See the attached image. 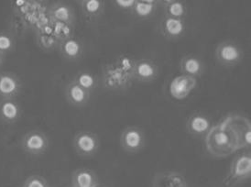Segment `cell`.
Here are the masks:
<instances>
[{
	"mask_svg": "<svg viewBox=\"0 0 251 187\" xmlns=\"http://www.w3.org/2000/svg\"><path fill=\"white\" fill-rule=\"evenodd\" d=\"M37 44L45 52H50L58 47L59 40L52 32V28L50 21L44 25L40 26L37 30Z\"/></svg>",
	"mask_w": 251,
	"mask_h": 187,
	"instance_id": "obj_21",
	"label": "cell"
},
{
	"mask_svg": "<svg viewBox=\"0 0 251 187\" xmlns=\"http://www.w3.org/2000/svg\"><path fill=\"white\" fill-rule=\"evenodd\" d=\"M159 30L168 41H178L186 32V22L185 20L163 17L159 24Z\"/></svg>",
	"mask_w": 251,
	"mask_h": 187,
	"instance_id": "obj_13",
	"label": "cell"
},
{
	"mask_svg": "<svg viewBox=\"0 0 251 187\" xmlns=\"http://www.w3.org/2000/svg\"><path fill=\"white\" fill-rule=\"evenodd\" d=\"M4 59H5V56L3 55L2 53H0V67H1L2 64L4 63Z\"/></svg>",
	"mask_w": 251,
	"mask_h": 187,
	"instance_id": "obj_29",
	"label": "cell"
},
{
	"mask_svg": "<svg viewBox=\"0 0 251 187\" xmlns=\"http://www.w3.org/2000/svg\"><path fill=\"white\" fill-rule=\"evenodd\" d=\"M21 116V105L15 98L0 99V120L11 124L18 121Z\"/></svg>",
	"mask_w": 251,
	"mask_h": 187,
	"instance_id": "obj_20",
	"label": "cell"
},
{
	"mask_svg": "<svg viewBox=\"0 0 251 187\" xmlns=\"http://www.w3.org/2000/svg\"><path fill=\"white\" fill-rule=\"evenodd\" d=\"M47 18L50 23H60L75 28L76 15L75 9L65 2L52 3L47 8Z\"/></svg>",
	"mask_w": 251,
	"mask_h": 187,
	"instance_id": "obj_9",
	"label": "cell"
},
{
	"mask_svg": "<svg viewBox=\"0 0 251 187\" xmlns=\"http://www.w3.org/2000/svg\"><path fill=\"white\" fill-rule=\"evenodd\" d=\"M215 57L216 62L220 65L225 67H233L242 62L244 52L237 43L225 41L216 46Z\"/></svg>",
	"mask_w": 251,
	"mask_h": 187,
	"instance_id": "obj_5",
	"label": "cell"
},
{
	"mask_svg": "<svg viewBox=\"0 0 251 187\" xmlns=\"http://www.w3.org/2000/svg\"><path fill=\"white\" fill-rule=\"evenodd\" d=\"M73 145L79 156L83 158H91L99 151L100 139L95 132L80 131L75 135Z\"/></svg>",
	"mask_w": 251,
	"mask_h": 187,
	"instance_id": "obj_6",
	"label": "cell"
},
{
	"mask_svg": "<svg viewBox=\"0 0 251 187\" xmlns=\"http://www.w3.org/2000/svg\"><path fill=\"white\" fill-rule=\"evenodd\" d=\"M197 78L181 75L175 77L169 84V94L175 100H183L197 86Z\"/></svg>",
	"mask_w": 251,
	"mask_h": 187,
	"instance_id": "obj_11",
	"label": "cell"
},
{
	"mask_svg": "<svg viewBox=\"0 0 251 187\" xmlns=\"http://www.w3.org/2000/svg\"><path fill=\"white\" fill-rule=\"evenodd\" d=\"M133 82V77L120 69L115 62L105 63L102 66L101 83L106 90L115 93L125 92L131 87Z\"/></svg>",
	"mask_w": 251,
	"mask_h": 187,
	"instance_id": "obj_3",
	"label": "cell"
},
{
	"mask_svg": "<svg viewBox=\"0 0 251 187\" xmlns=\"http://www.w3.org/2000/svg\"><path fill=\"white\" fill-rule=\"evenodd\" d=\"M153 187H189L185 176L178 171H161L152 179Z\"/></svg>",
	"mask_w": 251,
	"mask_h": 187,
	"instance_id": "obj_16",
	"label": "cell"
},
{
	"mask_svg": "<svg viewBox=\"0 0 251 187\" xmlns=\"http://www.w3.org/2000/svg\"><path fill=\"white\" fill-rule=\"evenodd\" d=\"M213 127L210 118L201 112H196L189 117L186 121V131L195 138L205 137Z\"/></svg>",
	"mask_w": 251,
	"mask_h": 187,
	"instance_id": "obj_15",
	"label": "cell"
},
{
	"mask_svg": "<svg viewBox=\"0 0 251 187\" xmlns=\"http://www.w3.org/2000/svg\"><path fill=\"white\" fill-rule=\"evenodd\" d=\"M160 75V67L155 61L149 58L136 59L133 81L140 83H150L154 82Z\"/></svg>",
	"mask_w": 251,
	"mask_h": 187,
	"instance_id": "obj_8",
	"label": "cell"
},
{
	"mask_svg": "<svg viewBox=\"0 0 251 187\" xmlns=\"http://www.w3.org/2000/svg\"><path fill=\"white\" fill-rule=\"evenodd\" d=\"M98 178L95 171L87 168H79L72 175L73 187H97Z\"/></svg>",
	"mask_w": 251,
	"mask_h": 187,
	"instance_id": "obj_23",
	"label": "cell"
},
{
	"mask_svg": "<svg viewBox=\"0 0 251 187\" xmlns=\"http://www.w3.org/2000/svg\"><path fill=\"white\" fill-rule=\"evenodd\" d=\"M146 134L140 126H128L120 135V146L126 153H138L146 145Z\"/></svg>",
	"mask_w": 251,
	"mask_h": 187,
	"instance_id": "obj_7",
	"label": "cell"
},
{
	"mask_svg": "<svg viewBox=\"0 0 251 187\" xmlns=\"http://www.w3.org/2000/svg\"><path fill=\"white\" fill-rule=\"evenodd\" d=\"M204 138L206 150L213 157L226 158L237 151L230 133L220 122L213 126Z\"/></svg>",
	"mask_w": 251,
	"mask_h": 187,
	"instance_id": "obj_1",
	"label": "cell"
},
{
	"mask_svg": "<svg viewBox=\"0 0 251 187\" xmlns=\"http://www.w3.org/2000/svg\"><path fill=\"white\" fill-rule=\"evenodd\" d=\"M230 133L237 151L241 149H251V124L250 118L239 114H230L220 122Z\"/></svg>",
	"mask_w": 251,
	"mask_h": 187,
	"instance_id": "obj_2",
	"label": "cell"
},
{
	"mask_svg": "<svg viewBox=\"0 0 251 187\" xmlns=\"http://www.w3.org/2000/svg\"><path fill=\"white\" fill-rule=\"evenodd\" d=\"M57 49L63 59L69 62L78 61L84 55V43L75 36L61 40L58 43Z\"/></svg>",
	"mask_w": 251,
	"mask_h": 187,
	"instance_id": "obj_14",
	"label": "cell"
},
{
	"mask_svg": "<svg viewBox=\"0 0 251 187\" xmlns=\"http://www.w3.org/2000/svg\"><path fill=\"white\" fill-rule=\"evenodd\" d=\"M181 75L199 78L205 71V64L198 56L188 54L181 58L179 64Z\"/></svg>",
	"mask_w": 251,
	"mask_h": 187,
	"instance_id": "obj_19",
	"label": "cell"
},
{
	"mask_svg": "<svg viewBox=\"0 0 251 187\" xmlns=\"http://www.w3.org/2000/svg\"><path fill=\"white\" fill-rule=\"evenodd\" d=\"M159 5L163 9V17L185 20V17L188 13L186 3L181 0L159 1Z\"/></svg>",
	"mask_w": 251,
	"mask_h": 187,
	"instance_id": "obj_22",
	"label": "cell"
},
{
	"mask_svg": "<svg viewBox=\"0 0 251 187\" xmlns=\"http://www.w3.org/2000/svg\"><path fill=\"white\" fill-rule=\"evenodd\" d=\"M16 46L14 35L8 31H0V53L5 56L11 53Z\"/></svg>",
	"mask_w": 251,
	"mask_h": 187,
	"instance_id": "obj_26",
	"label": "cell"
},
{
	"mask_svg": "<svg viewBox=\"0 0 251 187\" xmlns=\"http://www.w3.org/2000/svg\"><path fill=\"white\" fill-rule=\"evenodd\" d=\"M65 98L72 107L81 108L89 103L91 94L72 80L65 87Z\"/></svg>",
	"mask_w": 251,
	"mask_h": 187,
	"instance_id": "obj_18",
	"label": "cell"
},
{
	"mask_svg": "<svg viewBox=\"0 0 251 187\" xmlns=\"http://www.w3.org/2000/svg\"><path fill=\"white\" fill-rule=\"evenodd\" d=\"M21 147L24 152L31 155H42L49 148V139L41 131H31L25 134L21 140Z\"/></svg>",
	"mask_w": 251,
	"mask_h": 187,
	"instance_id": "obj_10",
	"label": "cell"
},
{
	"mask_svg": "<svg viewBox=\"0 0 251 187\" xmlns=\"http://www.w3.org/2000/svg\"><path fill=\"white\" fill-rule=\"evenodd\" d=\"M159 7V1L156 0H136L131 13L139 20H150L156 15Z\"/></svg>",
	"mask_w": 251,
	"mask_h": 187,
	"instance_id": "obj_24",
	"label": "cell"
},
{
	"mask_svg": "<svg viewBox=\"0 0 251 187\" xmlns=\"http://www.w3.org/2000/svg\"><path fill=\"white\" fill-rule=\"evenodd\" d=\"M22 187H50V185L48 181L42 175L33 174L28 176Z\"/></svg>",
	"mask_w": 251,
	"mask_h": 187,
	"instance_id": "obj_27",
	"label": "cell"
},
{
	"mask_svg": "<svg viewBox=\"0 0 251 187\" xmlns=\"http://www.w3.org/2000/svg\"><path fill=\"white\" fill-rule=\"evenodd\" d=\"M251 177V153H238L231 161L228 173L223 181L224 187H236Z\"/></svg>",
	"mask_w": 251,
	"mask_h": 187,
	"instance_id": "obj_4",
	"label": "cell"
},
{
	"mask_svg": "<svg viewBox=\"0 0 251 187\" xmlns=\"http://www.w3.org/2000/svg\"><path fill=\"white\" fill-rule=\"evenodd\" d=\"M84 22L88 26H96L102 20L105 11L104 0H82L79 2Z\"/></svg>",
	"mask_w": 251,
	"mask_h": 187,
	"instance_id": "obj_12",
	"label": "cell"
},
{
	"mask_svg": "<svg viewBox=\"0 0 251 187\" xmlns=\"http://www.w3.org/2000/svg\"><path fill=\"white\" fill-rule=\"evenodd\" d=\"M136 0H115L114 4L115 6L123 11L131 12L133 7L135 6Z\"/></svg>",
	"mask_w": 251,
	"mask_h": 187,
	"instance_id": "obj_28",
	"label": "cell"
},
{
	"mask_svg": "<svg viewBox=\"0 0 251 187\" xmlns=\"http://www.w3.org/2000/svg\"><path fill=\"white\" fill-rule=\"evenodd\" d=\"M21 90V82L17 75L9 72L0 74V98H15Z\"/></svg>",
	"mask_w": 251,
	"mask_h": 187,
	"instance_id": "obj_17",
	"label": "cell"
},
{
	"mask_svg": "<svg viewBox=\"0 0 251 187\" xmlns=\"http://www.w3.org/2000/svg\"><path fill=\"white\" fill-rule=\"evenodd\" d=\"M73 80L82 88H84V90L89 92L91 95L98 89L99 84L98 77L89 71L78 72Z\"/></svg>",
	"mask_w": 251,
	"mask_h": 187,
	"instance_id": "obj_25",
	"label": "cell"
},
{
	"mask_svg": "<svg viewBox=\"0 0 251 187\" xmlns=\"http://www.w3.org/2000/svg\"><path fill=\"white\" fill-rule=\"evenodd\" d=\"M102 187V186H100V185H98V187Z\"/></svg>",
	"mask_w": 251,
	"mask_h": 187,
	"instance_id": "obj_30",
	"label": "cell"
}]
</instances>
